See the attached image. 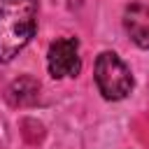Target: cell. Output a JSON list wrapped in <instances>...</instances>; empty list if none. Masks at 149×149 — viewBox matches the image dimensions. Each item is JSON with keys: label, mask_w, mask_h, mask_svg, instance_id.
Returning <instances> with one entry per match:
<instances>
[{"label": "cell", "mask_w": 149, "mask_h": 149, "mask_svg": "<svg viewBox=\"0 0 149 149\" xmlns=\"http://www.w3.org/2000/svg\"><path fill=\"white\" fill-rule=\"evenodd\" d=\"M47 68L54 79L77 77L81 72V56H79V40L77 37H61L49 44Z\"/></svg>", "instance_id": "obj_3"}, {"label": "cell", "mask_w": 149, "mask_h": 149, "mask_svg": "<svg viewBox=\"0 0 149 149\" xmlns=\"http://www.w3.org/2000/svg\"><path fill=\"white\" fill-rule=\"evenodd\" d=\"M40 98V81L35 77H19L14 79L7 91H5V100L12 107H28L35 105Z\"/></svg>", "instance_id": "obj_5"}, {"label": "cell", "mask_w": 149, "mask_h": 149, "mask_svg": "<svg viewBox=\"0 0 149 149\" xmlns=\"http://www.w3.org/2000/svg\"><path fill=\"white\" fill-rule=\"evenodd\" d=\"M93 77H95V86L105 100H123L133 91L130 68L114 51H102L95 58Z\"/></svg>", "instance_id": "obj_2"}, {"label": "cell", "mask_w": 149, "mask_h": 149, "mask_svg": "<svg viewBox=\"0 0 149 149\" xmlns=\"http://www.w3.org/2000/svg\"><path fill=\"white\" fill-rule=\"evenodd\" d=\"M123 26H126V33L130 35V40L140 49L149 51V9L137 2L128 5L126 16H123Z\"/></svg>", "instance_id": "obj_4"}, {"label": "cell", "mask_w": 149, "mask_h": 149, "mask_svg": "<svg viewBox=\"0 0 149 149\" xmlns=\"http://www.w3.org/2000/svg\"><path fill=\"white\" fill-rule=\"evenodd\" d=\"M37 30V0H0V63H9Z\"/></svg>", "instance_id": "obj_1"}]
</instances>
